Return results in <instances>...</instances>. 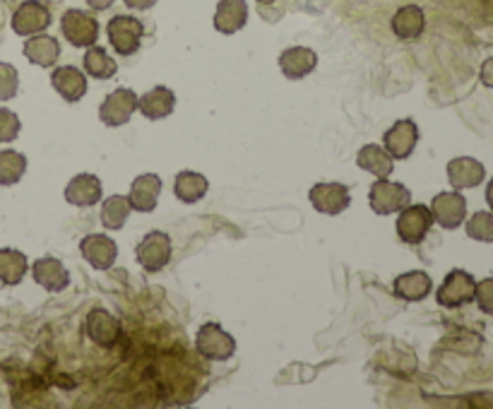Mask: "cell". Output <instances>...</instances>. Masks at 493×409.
I'll return each instance as SVG.
<instances>
[{"label": "cell", "instance_id": "cell-4", "mask_svg": "<svg viewBox=\"0 0 493 409\" xmlns=\"http://www.w3.org/2000/svg\"><path fill=\"white\" fill-rule=\"evenodd\" d=\"M433 226V214L426 204H407L397 217V236L409 246H416L426 239V233Z\"/></svg>", "mask_w": 493, "mask_h": 409}, {"label": "cell", "instance_id": "cell-15", "mask_svg": "<svg viewBox=\"0 0 493 409\" xmlns=\"http://www.w3.org/2000/svg\"><path fill=\"white\" fill-rule=\"evenodd\" d=\"M51 85L65 101H80L87 94L85 72L78 71L75 65H61L51 75Z\"/></svg>", "mask_w": 493, "mask_h": 409}, {"label": "cell", "instance_id": "cell-25", "mask_svg": "<svg viewBox=\"0 0 493 409\" xmlns=\"http://www.w3.org/2000/svg\"><path fill=\"white\" fill-rule=\"evenodd\" d=\"M431 287H433L431 277L422 270H412L394 280V294L402 301H423L431 294Z\"/></svg>", "mask_w": 493, "mask_h": 409}, {"label": "cell", "instance_id": "cell-29", "mask_svg": "<svg viewBox=\"0 0 493 409\" xmlns=\"http://www.w3.org/2000/svg\"><path fill=\"white\" fill-rule=\"evenodd\" d=\"M130 198L128 195H111V198H106L104 204H101V224L106 229H123V224L130 217Z\"/></svg>", "mask_w": 493, "mask_h": 409}, {"label": "cell", "instance_id": "cell-30", "mask_svg": "<svg viewBox=\"0 0 493 409\" xmlns=\"http://www.w3.org/2000/svg\"><path fill=\"white\" fill-rule=\"evenodd\" d=\"M85 71H87V75H92L94 80H109L116 75L119 65H116V61H113V58L106 53V49H101V46L92 43V46H87Z\"/></svg>", "mask_w": 493, "mask_h": 409}, {"label": "cell", "instance_id": "cell-36", "mask_svg": "<svg viewBox=\"0 0 493 409\" xmlns=\"http://www.w3.org/2000/svg\"><path fill=\"white\" fill-rule=\"evenodd\" d=\"M479 78H481V82L488 87V90H493V58H487V61L481 63Z\"/></svg>", "mask_w": 493, "mask_h": 409}, {"label": "cell", "instance_id": "cell-23", "mask_svg": "<svg viewBox=\"0 0 493 409\" xmlns=\"http://www.w3.org/2000/svg\"><path fill=\"white\" fill-rule=\"evenodd\" d=\"M24 56L29 63L42 65V68H53L61 56V43L49 34H34L29 36L24 43Z\"/></svg>", "mask_w": 493, "mask_h": 409}, {"label": "cell", "instance_id": "cell-27", "mask_svg": "<svg viewBox=\"0 0 493 409\" xmlns=\"http://www.w3.org/2000/svg\"><path fill=\"white\" fill-rule=\"evenodd\" d=\"M29 270L27 255L13 248H0V282L3 284H20Z\"/></svg>", "mask_w": 493, "mask_h": 409}, {"label": "cell", "instance_id": "cell-2", "mask_svg": "<svg viewBox=\"0 0 493 409\" xmlns=\"http://www.w3.org/2000/svg\"><path fill=\"white\" fill-rule=\"evenodd\" d=\"M195 347L204 359L226 361L232 359L233 352H236V339L219 323H207L197 330Z\"/></svg>", "mask_w": 493, "mask_h": 409}, {"label": "cell", "instance_id": "cell-9", "mask_svg": "<svg viewBox=\"0 0 493 409\" xmlns=\"http://www.w3.org/2000/svg\"><path fill=\"white\" fill-rule=\"evenodd\" d=\"M171 261V239L164 232H152L137 246V262L147 272H159Z\"/></svg>", "mask_w": 493, "mask_h": 409}, {"label": "cell", "instance_id": "cell-33", "mask_svg": "<svg viewBox=\"0 0 493 409\" xmlns=\"http://www.w3.org/2000/svg\"><path fill=\"white\" fill-rule=\"evenodd\" d=\"M17 71L10 63H0V101H10L17 94Z\"/></svg>", "mask_w": 493, "mask_h": 409}, {"label": "cell", "instance_id": "cell-16", "mask_svg": "<svg viewBox=\"0 0 493 409\" xmlns=\"http://www.w3.org/2000/svg\"><path fill=\"white\" fill-rule=\"evenodd\" d=\"M248 5L246 0H219L214 10V29L222 34H236L246 27Z\"/></svg>", "mask_w": 493, "mask_h": 409}, {"label": "cell", "instance_id": "cell-14", "mask_svg": "<svg viewBox=\"0 0 493 409\" xmlns=\"http://www.w3.org/2000/svg\"><path fill=\"white\" fill-rule=\"evenodd\" d=\"M487 176L484 164L472 159V157H458L448 164V181L455 191H465V188H474L479 185Z\"/></svg>", "mask_w": 493, "mask_h": 409}, {"label": "cell", "instance_id": "cell-35", "mask_svg": "<svg viewBox=\"0 0 493 409\" xmlns=\"http://www.w3.org/2000/svg\"><path fill=\"white\" fill-rule=\"evenodd\" d=\"M474 301L484 313L493 316V277H487L477 282V290H474Z\"/></svg>", "mask_w": 493, "mask_h": 409}, {"label": "cell", "instance_id": "cell-37", "mask_svg": "<svg viewBox=\"0 0 493 409\" xmlns=\"http://www.w3.org/2000/svg\"><path fill=\"white\" fill-rule=\"evenodd\" d=\"M155 3L156 0H126V5L130 7V10H149Z\"/></svg>", "mask_w": 493, "mask_h": 409}, {"label": "cell", "instance_id": "cell-32", "mask_svg": "<svg viewBox=\"0 0 493 409\" xmlns=\"http://www.w3.org/2000/svg\"><path fill=\"white\" fill-rule=\"evenodd\" d=\"M467 236L481 243H493V212H474L467 219Z\"/></svg>", "mask_w": 493, "mask_h": 409}, {"label": "cell", "instance_id": "cell-19", "mask_svg": "<svg viewBox=\"0 0 493 409\" xmlns=\"http://www.w3.org/2000/svg\"><path fill=\"white\" fill-rule=\"evenodd\" d=\"M174 106H176V94L164 85L155 87V90H149L147 94L137 97V109H140L142 116L149 120L166 119L169 113H174Z\"/></svg>", "mask_w": 493, "mask_h": 409}, {"label": "cell", "instance_id": "cell-7", "mask_svg": "<svg viewBox=\"0 0 493 409\" xmlns=\"http://www.w3.org/2000/svg\"><path fill=\"white\" fill-rule=\"evenodd\" d=\"M135 111H137V94L133 90L119 87V90H113L101 101V106H99V119L104 120L109 128H119L126 126Z\"/></svg>", "mask_w": 493, "mask_h": 409}, {"label": "cell", "instance_id": "cell-18", "mask_svg": "<svg viewBox=\"0 0 493 409\" xmlns=\"http://www.w3.org/2000/svg\"><path fill=\"white\" fill-rule=\"evenodd\" d=\"M159 193H162V178L156 174H142L130 185V195H128L130 207L137 212H152L156 207Z\"/></svg>", "mask_w": 493, "mask_h": 409}, {"label": "cell", "instance_id": "cell-17", "mask_svg": "<svg viewBox=\"0 0 493 409\" xmlns=\"http://www.w3.org/2000/svg\"><path fill=\"white\" fill-rule=\"evenodd\" d=\"M87 335H90V339H92L94 345L111 347L120 335L119 318L111 316V313L104 309H94L92 313L87 316Z\"/></svg>", "mask_w": 493, "mask_h": 409}, {"label": "cell", "instance_id": "cell-39", "mask_svg": "<svg viewBox=\"0 0 493 409\" xmlns=\"http://www.w3.org/2000/svg\"><path fill=\"white\" fill-rule=\"evenodd\" d=\"M487 203H488V207H491V212H493V178L488 181V185H487Z\"/></svg>", "mask_w": 493, "mask_h": 409}, {"label": "cell", "instance_id": "cell-24", "mask_svg": "<svg viewBox=\"0 0 493 409\" xmlns=\"http://www.w3.org/2000/svg\"><path fill=\"white\" fill-rule=\"evenodd\" d=\"M423 27H426V17L419 5H404L393 14V32L397 39H404V42L419 39Z\"/></svg>", "mask_w": 493, "mask_h": 409}, {"label": "cell", "instance_id": "cell-40", "mask_svg": "<svg viewBox=\"0 0 493 409\" xmlns=\"http://www.w3.org/2000/svg\"><path fill=\"white\" fill-rule=\"evenodd\" d=\"M258 3H261V5H272L275 0H258Z\"/></svg>", "mask_w": 493, "mask_h": 409}, {"label": "cell", "instance_id": "cell-28", "mask_svg": "<svg viewBox=\"0 0 493 409\" xmlns=\"http://www.w3.org/2000/svg\"><path fill=\"white\" fill-rule=\"evenodd\" d=\"M207 178L203 174H197V171H181L174 181V193H176V198L181 203H197V200L204 198V193H207Z\"/></svg>", "mask_w": 493, "mask_h": 409}, {"label": "cell", "instance_id": "cell-6", "mask_svg": "<svg viewBox=\"0 0 493 409\" xmlns=\"http://www.w3.org/2000/svg\"><path fill=\"white\" fill-rule=\"evenodd\" d=\"M61 32L72 46L78 49H87L97 43L99 39V22L94 14L85 13V10H68L61 20Z\"/></svg>", "mask_w": 493, "mask_h": 409}, {"label": "cell", "instance_id": "cell-22", "mask_svg": "<svg viewBox=\"0 0 493 409\" xmlns=\"http://www.w3.org/2000/svg\"><path fill=\"white\" fill-rule=\"evenodd\" d=\"M32 275H34V282H39L43 290L53 291V294L63 291L71 284L68 270L56 258H42V261H36L34 268H32Z\"/></svg>", "mask_w": 493, "mask_h": 409}, {"label": "cell", "instance_id": "cell-10", "mask_svg": "<svg viewBox=\"0 0 493 409\" xmlns=\"http://www.w3.org/2000/svg\"><path fill=\"white\" fill-rule=\"evenodd\" d=\"M431 214L443 229H458L460 224H465L467 200L460 195V191L438 193L431 203Z\"/></svg>", "mask_w": 493, "mask_h": 409}, {"label": "cell", "instance_id": "cell-20", "mask_svg": "<svg viewBox=\"0 0 493 409\" xmlns=\"http://www.w3.org/2000/svg\"><path fill=\"white\" fill-rule=\"evenodd\" d=\"M65 200L75 207H92L101 200V181L94 174H78L65 185Z\"/></svg>", "mask_w": 493, "mask_h": 409}, {"label": "cell", "instance_id": "cell-26", "mask_svg": "<svg viewBox=\"0 0 493 409\" xmlns=\"http://www.w3.org/2000/svg\"><path fill=\"white\" fill-rule=\"evenodd\" d=\"M356 164H359L364 171H368V174H374L375 178H388L394 171L390 152L385 147H378V145H366V147H361L359 157H356Z\"/></svg>", "mask_w": 493, "mask_h": 409}, {"label": "cell", "instance_id": "cell-12", "mask_svg": "<svg viewBox=\"0 0 493 409\" xmlns=\"http://www.w3.org/2000/svg\"><path fill=\"white\" fill-rule=\"evenodd\" d=\"M310 204L323 214H339L352 204L349 188L342 184H318L308 193Z\"/></svg>", "mask_w": 493, "mask_h": 409}, {"label": "cell", "instance_id": "cell-34", "mask_svg": "<svg viewBox=\"0 0 493 409\" xmlns=\"http://www.w3.org/2000/svg\"><path fill=\"white\" fill-rule=\"evenodd\" d=\"M20 119L10 109H0V142H13L20 135Z\"/></svg>", "mask_w": 493, "mask_h": 409}, {"label": "cell", "instance_id": "cell-5", "mask_svg": "<svg viewBox=\"0 0 493 409\" xmlns=\"http://www.w3.org/2000/svg\"><path fill=\"white\" fill-rule=\"evenodd\" d=\"M412 200V193L404 188L402 184H393L388 178H378L374 185H371V193H368V203H371V210L375 214H394V212L404 210Z\"/></svg>", "mask_w": 493, "mask_h": 409}, {"label": "cell", "instance_id": "cell-3", "mask_svg": "<svg viewBox=\"0 0 493 409\" xmlns=\"http://www.w3.org/2000/svg\"><path fill=\"white\" fill-rule=\"evenodd\" d=\"M474 290H477V280L465 270H452L438 287L436 301L443 309H460V306L474 301Z\"/></svg>", "mask_w": 493, "mask_h": 409}, {"label": "cell", "instance_id": "cell-31", "mask_svg": "<svg viewBox=\"0 0 493 409\" xmlns=\"http://www.w3.org/2000/svg\"><path fill=\"white\" fill-rule=\"evenodd\" d=\"M27 171V157L14 152V149H3L0 152V185H14Z\"/></svg>", "mask_w": 493, "mask_h": 409}, {"label": "cell", "instance_id": "cell-38", "mask_svg": "<svg viewBox=\"0 0 493 409\" xmlns=\"http://www.w3.org/2000/svg\"><path fill=\"white\" fill-rule=\"evenodd\" d=\"M87 5L92 10H109L113 5V0H87Z\"/></svg>", "mask_w": 493, "mask_h": 409}, {"label": "cell", "instance_id": "cell-13", "mask_svg": "<svg viewBox=\"0 0 493 409\" xmlns=\"http://www.w3.org/2000/svg\"><path fill=\"white\" fill-rule=\"evenodd\" d=\"M80 251L85 255V261L94 270H109L119 258V246L116 241L109 239L106 233H90L80 243Z\"/></svg>", "mask_w": 493, "mask_h": 409}, {"label": "cell", "instance_id": "cell-1", "mask_svg": "<svg viewBox=\"0 0 493 409\" xmlns=\"http://www.w3.org/2000/svg\"><path fill=\"white\" fill-rule=\"evenodd\" d=\"M109 42L113 51H119L120 56H133L140 51V42L145 36V24L133 14H116L109 22Z\"/></svg>", "mask_w": 493, "mask_h": 409}, {"label": "cell", "instance_id": "cell-21", "mask_svg": "<svg viewBox=\"0 0 493 409\" xmlns=\"http://www.w3.org/2000/svg\"><path fill=\"white\" fill-rule=\"evenodd\" d=\"M318 56L316 51L306 49V46H291L280 56V68H282L284 78L301 80L316 71Z\"/></svg>", "mask_w": 493, "mask_h": 409}, {"label": "cell", "instance_id": "cell-11", "mask_svg": "<svg viewBox=\"0 0 493 409\" xmlns=\"http://www.w3.org/2000/svg\"><path fill=\"white\" fill-rule=\"evenodd\" d=\"M416 142H419V128H416V123L412 119H402L385 133L383 147L388 149L393 159H407L414 152Z\"/></svg>", "mask_w": 493, "mask_h": 409}, {"label": "cell", "instance_id": "cell-8", "mask_svg": "<svg viewBox=\"0 0 493 409\" xmlns=\"http://www.w3.org/2000/svg\"><path fill=\"white\" fill-rule=\"evenodd\" d=\"M51 24L49 7L39 3V0H24L13 14V29L14 34L20 36H34L46 32Z\"/></svg>", "mask_w": 493, "mask_h": 409}]
</instances>
